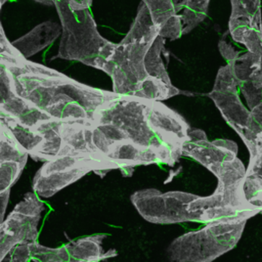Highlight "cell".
<instances>
[{
	"mask_svg": "<svg viewBox=\"0 0 262 262\" xmlns=\"http://www.w3.org/2000/svg\"><path fill=\"white\" fill-rule=\"evenodd\" d=\"M30 261H70L69 252L64 246L59 248H50L35 242H30Z\"/></svg>",
	"mask_w": 262,
	"mask_h": 262,
	"instance_id": "18",
	"label": "cell"
},
{
	"mask_svg": "<svg viewBox=\"0 0 262 262\" xmlns=\"http://www.w3.org/2000/svg\"><path fill=\"white\" fill-rule=\"evenodd\" d=\"M158 35L159 29L142 3L130 30L101 69L113 80V92L157 101L185 94L172 84L152 80L147 73L145 56Z\"/></svg>",
	"mask_w": 262,
	"mask_h": 262,
	"instance_id": "3",
	"label": "cell"
},
{
	"mask_svg": "<svg viewBox=\"0 0 262 262\" xmlns=\"http://www.w3.org/2000/svg\"><path fill=\"white\" fill-rule=\"evenodd\" d=\"M36 3H40V4L45 5L47 6H54L55 0H33Z\"/></svg>",
	"mask_w": 262,
	"mask_h": 262,
	"instance_id": "25",
	"label": "cell"
},
{
	"mask_svg": "<svg viewBox=\"0 0 262 262\" xmlns=\"http://www.w3.org/2000/svg\"><path fill=\"white\" fill-rule=\"evenodd\" d=\"M28 153L16 141L6 126L1 124V161L19 162L27 164Z\"/></svg>",
	"mask_w": 262,
	"mask_h": 262,
	"instance_id": "17",
	"label": "cell"
},
{
	"mask_svg": "<svg viewBox=\"0 0 262 262\" xmlns=\"http://www.w3.org/2000/svg\"><path fill=\"white\" fill-rule=\"evenodd\" d=\"M1 189L0 192L11 190L20 179L25 165L15 161H1Z\"/></svg>",
	"mask_w": 262,
	"mask_h": 262,
	"instance_id": "19",
	"label": "cell"
},
{
	"mask_svg": "<svg viewBox=\"0 0 262 262\" xmlns=\"http://www.w3.org/2000/svg\"><path fill=\"white\" fill-rule=\"evenodd\" d=\"M30 242L15 246L9 252L3 261L27 262L31 261Z\"/></svg>",
	"mask_w": 262,
	"mask_h": 262,
	"instance_id": "21",
	"label": "cell"
},
{
	"mask_svg": "<svg viewBox=\"0 0 262 262\" xmlns=\"http://www.w3.org/2000/svg\"><path fill=\"white\" fill-rule=\"evenodd\" d=\"M172 2L174 3V7H176V10L179 14V11H182L184 8L185 0H172Z\"/></svg>",
	"mask_w": 262,
	"mask_h": 262,
	"instance_id": "24",
	"label": "cell"
},
{
	"mask_svg": "<svg viewBox=\"0 0 262 262\" xmlns=\"http://www.w3.org/2000/svg\"><path fill=\"white\" fill-rule=\"evenodd\" d=\"M101 170L108 169H102L96 164H87L69 171H58L46 176H35L33 190L42 198L49 199L62 189L80 180L90 171L97 173Z\"/></svg>",
	"mask_w": 262,
	"mask_h": 262,
	"instance_id": "9",
	"label": "cell"
},
{
	"mask_svg": "<svg viewBox=\"0 0 262 262\" xmlns=\"http://www.w3.org/2000/svg\"><path fill=\"white\" fill-rule=\"evenodd\" d=\"M192 159L213 173L217 187L209 195L191 192H162L157 189L134 192L130 201L140 216L155 224L208 223L244 214H258L244 191L246 168L237 158V145L229 140L206 141L199 145Z\"/></svg>",
	"mask_w": 262,
	"mask_h": 262,
	"instance_id": "1",
	"label": "cell"
},
{
	"mask_svg": "<svg viewBox=\"0 0 262 262\" xmlns=\"http://www.w3.org/2000/svg\"><path fill=\"white\" fill-rule=\"evenodd\" d=\"M69 5L74 10L90 9L92 5V0H68Z\"/></svg>",
	"mask_w": 262,
	"mask_h": 262,
	"instance_id": "23",
	"label": "cell"
},
{
	"mask_svg": "<svg viewBox=\"0 0 262 262\" xmlns=\"http://www.w3.org/2000/svg\"><path fill=\"white\" fill-rule=\"evenodd\" d=\"M164 46L165 38L158 35L145 56V69L152 80L172 84L161 58L162 53L166 52Z\"/></svg>",
	"mask_w": 262,
	"mask_h": 262,
	"instance_id": "15",
	"label": "cell"
},
{
	"mask_svg": "<svg viewBox=\"0 0 262 262\" xmlns=\"http://www.w3.org/2000/svg\"><path fill=\"white\" fill-rule=\"evenodd\" d=\"M41 216H33L14 211L1 223V261L15 246L35 242Z\"/></svg>",
	"mask_w": 262,
	"mask_h": 262,
	"instance_id": "8",
	"label": "cell"
},
{
	"mask_svg": "<svg viewBox=\"0 0 262 262\" xmlns=\"http://www.w3.org/2000/svg\"><path fill=\"white\" fill-rule=\"evenodd\" d=\"M252 214L226 218L182 234L167 249L168 258L177 262H211L233 250L238 244Z\"/></svg>",
	"mask_w": 262,
	"mask_h": 262,
	"instance_id": "5",
	"label": "cell"
},
{
	"mask_svg": "<svg viewBox=\"0 0 262 262\" xmlns=\"http://www.w3.org/2000/svg\"><path fill=\"white\" fill-rule=\"evenodd\" d=\"M61 31V26L58 23L46 21L11 43L23 56L28 59L53 43L59 38Z\"/></svg>",
	"mask_w": 262,
	"mask_h": 262,
	"instance_id": "11",
	"label": "cell"
},
{
	"mask_svg": "<svg viewBox=\"0 0 262 262\" xmlns=\"http://www.w3.org/2000/svg\"><path fill=\"white\" fill-rule=\"evenodd\" d=\"M11 190L0 192V209H1V223L4 221V216L10 199Z\"/></svg>",
	"mask_w": 262,
	"mask_h": 262,
	"instance_id": "22",
	"label": "cell"
},
{
	"mask_svg": "<svg viewBox=\"0 0 262 262\" xmlns=\"http://www.w3.org/2000/svg\"><path fill=\"white\" fill-rule=\"evenodd\" d=\"M229 32L232 38L251 30H262L261 0H230Z\"/></svg>",
	"mask_w": 262,
	"mask_h": 262,
	"instance_id": "10",
	"label": "cell"
},
{
	"mask_svg": "<svg viewBox=\"0 0 262 262\" xmlns=\"http://www.w3.org/2000/svg\"><path fill=\"white\" fill-rule=\"evenodd\" d=\"M1 114L34 129L38 128L43 123L53 120L48 113L35 107L14 92L9 74L2 66Z\"/></svg>",
	"mask_w": 262,
	"mask_h": 262,
	"instance_id": "7",
	"label": "cell"
},
{
	"mask_svg": "<svg viewBox=\"0 0 262 262\" xmlns=\"http://www.w3.org/2000/svg\"><path fill=\"white\" fill-rule=\"evenodd\" d=\"M244 191L247 202L262 214V151L250 157L246 169Z\"/></svg>",
	"mask_w": 262,
	"mask_h": 262,
	"instance_id": "13",
	"label": "cell"
},
{
	"mask_svg": "<svg viewBox=\"0 0 262 262\" xmlns=\"http://www.w3.org/2000/svg\"><path fill=\"white\" fill-rule=\"evenodd\" d=\"M211 0H185L182 14L183 35L190 33L208 16Z\"/></svg>",
	"mask_w": 262,
	"mask_h": 262,
	"instance_id": "16",
	"label": "cell"
},
{
	"mask_svg": "<svg viewBox=\"0 0 262 262\" xmlns=\"http://www.w3.org/2000/svg\"><path fill=\"white\" fill-rule=\"evenodd\" d=\"M1 66L18 96L61 122L92 123L101 108L120 96L29 61L9 41L2 25Z\"/></svg>",
	"mask_w": 262,
	"mask_h": 262,
	"instance_id": "2",
	"label": "cell"
},
{
	"mask_svg": "<svg viewBox=\"0 0 262 262\" xmlns=\"http://www.w3.org/2000/svg\"><path fill=\"white\" fill-rule=\"evenodd\" d=\"M106 237V234H96L66 244L64 247L69 252L70 261L96 262L117 256L116 250L103 252L102 242Z\"/></svg>",
	"mask_w": 262,
	"mask_h": 262,
	"instance_id": "12",
	"label": "cell"
},
{
	"mask_svg": "<svg viewBox=\"0 0 262 262\" xmlns=\"http://www.w3.org/2000/svg\"><path fill=\"white\" fill-rule=\"evenodd\" d=\"M61 29L58 54L54 59L77 61L101 70L116 43L99 33L90 9L74 10L68 0H55Z\"/></svg>",
	"mask_w": 262,
	"mask_h": 262,
	"instance_id": "4",
	"label": "cell"
},
{
	"mask_svg": "<svg viewBox=\"0 0 262 262\" xmlns=\"http://www.w3.org/2000/svg\"><path fill=\"white\" fill-rule=\"evenodd\" d=\"M1 124L6 126L16 141L32 156L43 141V136L36 129L24 125L15 119L1 114Z\"/></svg>",
	"mask_w": 262,
	"mask_h": 262,
	"instance_id": "14",
	"label": "cell"
},
{
	"mask_svg": "<svg viewBox=\"0 0 262 262\" xmlns=\"http://www.w3.org/2000/svg\"><path fill=\"white\" fill-rule=\"evenodd\" d=\"M45 205L40 201L34 192H27L24 195L22 201L15 205L14 211L33 215V216H41L42 212L45 211Z\"/></svg>",
	"mask_w": 262,
	"mask_h": 262,
	"instance_id": "20",
	"label": "cell"
},
{
	"mask_svg": "<svg viewBox=\"0 0 262 262\" xmlns=\"http://www.w3.org/2000/svg\"><path fill=\"white\" fill-rule=\"evenodd\" d=\"M224 120L238 134L250 155L262 149V129L251 112L243 104L238 83L228 63L218 71L213 90L208 94Z\"/></svg>",
	"mask_w": 262,
	"mask_h": 262,
	"instance_id": "6",
	"label": "cell"
}]
</instances>
